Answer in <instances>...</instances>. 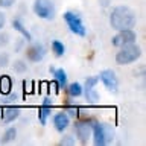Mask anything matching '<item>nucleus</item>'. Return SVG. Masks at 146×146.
Masks as SVG:
<instances>
[{
  "instance_id": "7ed1b4c3",
  "label": "nucleus",
  "mask_w": 146,
  "mask_h": 146,
  "mask_svg": "<svg viewBox=\"0 0 146 146\" xmlns=\"http://www.w3.org/2000/svg\"><path fill=\"white\" fill-rule=\"evenodd\" d=\"M113 129L107 123H100L93 120L91 123V139L94 146H105L113 141Z\"/></svg>"
},
{
  "instance_id": "a878e982",
  "label": "nucleus",
  "mask_w": 146,
  "mask_h": 146,
  "mask_svg": "<svg viewBox=\"0 0 146 146\" xmlns=\"http://www.w3.org/2000/svg\"><path fill=\"white\" fill-rule=\"evenodd\" d=\"M3 98H5V100H3V102H6V104H12V102H15V100L18 99V96H17L15 93H14V91H11L9 94L3 96Z\"/></svg>"
},
{
  "instance_id": "20e7f679",
  "label": "nucleus",
  "mask_w": 146,
  "mask_h": 146,
  "mask_svg": "<svg viewBox=\"0 0 146 146\" xmlns=\"http://www.w3.org/2000/svg\"><path fill=\"white\" fill-rule=\"evenodd\" d=\"M62 18H64V21H66L68 31H70L73 35L81 36V38H84V36L87 35V27L84 25V20H82L79 12L70 11V9H68V11H66L62 14Z\"/></svg>"
},
{
  "instance_id": "ddd939ff",
  "label": "nucleus",
  "mask_w": 146,
  "mask_h": 146,
  "mask_svg": "<svg viewBox=\"0 0 146 146\" xmlns=\"http://www.w3.org/2000/svg\"><path fill=\"white\" fill-rule=\"evenodd\" d=\"M50 73L53 76V82H55V87H56V91L66 90V87L68 84L67 72L61 67H50Z\"/></svg>"
},
{
  "instance_id": "2eb2a0df",
  "label": "nucleus",
  "mask_w": 146,
  "mask_h": 146,
  "mask_svg": "<svg viewBox=\"0 0 146 146\" xmlns=\"http://www.w3.org/2000/svg\"><path fill=\"white\" fill-rule=\"evenodd\" d=\"M11 25H12L14 29H15L18 34L23 36V40L27 41V43H31V41H32V34L29 32V29H27V27L25 26V23L21 21V18L14 17V18H12V21H11Z\"/></svg>"
},
{
  "instance_id": "393cba45",
  "label": "nucleus",
  "mask_w": 146,
  "mask_h": 146,
  "mask_svg": "<svg viewBox=\"0 0 146 146\" xmlns=\"http://www.w3.org/2000/svg\"><path fill=\"white\" fill-rule=\"evenodd\" d=\"M8 44H9V34L8 32H0V47H5Z\"/></svg>"
},
{
  "instance_id": "f8f14e48",
  "label": "nucleus",
  "mask_w": 146,
  "mask_h": 146,
  "mask_svg": "<svg viewBox=\"0 0 146 146\" xmlns=\"http://www.w3.org/2000/svg\"><path fill=\"white\" fill-rule=\"evenodd\" d=\"M70 120H72V117L68 116L66 111H58V113H55L53 117H52V123H53L55 131L59 132V134H62V132L66 131L68 126H70Z\"/></svg>"
},
{
  "instance_id": "5701e85b",
  "label": "nucleus",
  "mask_w": 146,
  "mask_h": 146,
  "mask_svg": "<svg viewBox=\"0 0 146 146\" xmlns=\"http://www.w3.org/2000/svg\"><path fill=\"white\" fill-rule=\"evenodd\" d=\"M76 143V140H75V137H72V135H64L62 137V139L61 140H59V145H64V146H66V145H75Z\"/></svg>"
},
{
  "instance_id": "f3484780",
  "label": "nucleus",
  "mask_w": 146,
  "mask_h": 146,
  "mask_svg": "<svg viewBox=\"0 0 146 146\" xmlns=\"http://www.w3.org/2000/svg\"><path fill=\"white\" fill-rule=\"evenodd\" d=\"M66 91L70 98L78 99L82 96V93H84V88H82V84H79V82H72V84H67Z\"/></svg>"
},
{
  "instance_id": "6e6552de",
  "label": "nucleus",
  "mask_w": 146,
  "mask_h": 146,
  "mask_svg": "<svg viewBox=\"0 0 146 146\" xmlns=\"http://www.w3.org/2000/svg\"><path fill=\"white\" fill-rule=\"evenodd\" d=\"M99 81L102 82V85L107 88L108 91H113L116 93L119 88V78L116 75V72L111 70V68H104L102 72L99 73Z\"/></svg>"
},
{
  "instance_id": "412c9836",
  "label": "nucleus",
  "mask_w": 146,
  "mask_h": 146,
  "mask_svg": "<svg viewBox=\"0 0 146 146\" xmlns=\"http://www.w3.org/2000/svg\"><path fill=\"white\" fill-rule=\"evenodd\" d=\"M64 111H66L70 117H75V119L79 117V107H75V105H67Z\"/></svg>"
},
{
  "instance_id": "6ab92c4d",
  "label": "nucleus",
  "mask_w": 146,
  "mask_h": 146,
  "mask_svg": "<svg viewBox=\"0 0 146 146\" xmlns=\"http://www.w3.org/2000/svg\"><path fill=\"white\" fill-rule=\"evenodd\" d=\"M50 47H52V53L56 58H61V56H64V53H66V46H64V43L59 40H53Z\"/></svg>"
},
{
  "instance_id": "9d476101",
  "label": "nucleus",
  "mask_w": 146,
  "mask_h": 146,
  "mask_svg": "<svg viewBox=\"0 0 146 146\" xmlns=\"http://www.w3.org/2000/svg\"><path fill=\"white\" fill-rule=\"evenodd\" d=\"M91 123H93V120H78L75 123V131L79 143L85 145L91 137Z\"/></svg>"
},
{
  "instance_id": "0eeeda50",
  "label": "nucleus",
  "mask_w": 146,
  "mask_h": 146,
  "mask_svg": "<svg viewBox=\"0 0 146 146\" xmlns=\"http://www.w3.org/2000/svg\"><path fill=\"white\" fill-rule=\"evenodd\" d=\"M98 82H99L98 76H88L85 79L84 85H82V88H84L82 96H85V99L88 100V104H96L99 100V93H98V90H96Z\"/></svg>"
},
{
  "instance_id": "39448f33",
  "label": "nucleus",
  "mask_w": 146,
  "mask_h": 146,
  "mask_svg": "<svg viewBox=\"0 0 146 146\" xmlns=\"http://www.w3.org/2000/svg\"><path fill=\"white\" fill-rule=\"evenodd\" d=\"M32 11L38 18L46 21L53 20L56 15V9H55V3L52 0H34L32 3Z\"/></svg>"
},
{
  "instance_id": "bb28decb",
  "label": "nucleus",
  "mask_w": 146,
  "mask_h": 146,
  "mask_svg": "<svg viewBox=\"0 0 146 146\" xmlns=\"http://www.w3.org/2000/svg\"><path fill=\"white\" fill-rule=\"evenodd\" d=\"M5 26H6V15L3 11H0V31H3Z\"/></svg>"
},
{
  "instance_id": "4468645a",
  "label": "nucleus",
  "mask_w": 146,
  "mask_h": 146,
  "mask_svg": "<svg viewBox=\"0 0 146 146\" xmlns=\"http://www.w3.org/2000/svg\"><path fill=\"white\" fill-rule=\"evenodd\" d=\"M52 110H53V102L50 98H44V100L41 102L40 108H38V120L41 125L47 123V119L52 116Z\"/></svg>"
},
{
  "instance_id": "4be33fe9",
  "label": "nucleus",
  "mask_w": 146,
  "mask_h": 146,
  "mask_svg": "<svg viewBox=\"0 0 146 146\" xmlns=\"http://www.w3.org/2000/svg\"><path fill=\"white\" fill-rule=\"evenodd\" d=\"M11 64V58H9V53L6 52H0V68H5Z\"/></svg>"
},
{
  "instance_id": "a211bd4d",
  "label": "nucleus",
  "mask_w": 146,
  "mask_h": 146,
  "mask_svg": "<svg viewBox=\"0 0 146 146\" xmlns=\"http://www.w3.org/2000/svg\"><path fill=\"white\" fill-rule=\"evenodd\" d=\"M17 139V128L15 126H9L5 129L2 139H0V145H9Z\"/></svg>"
},
{
  "instance_id": "9b49d317",
  "label": "nucleus",
  "mask_w": 146,
  "mask_h": 146,
  "mask_svg": "<svg viewBox=\"0 0 146 146\" xmlns=\"http://www.w3.org/2000/svg\"><path fill=\"white\" fill-rule=\"evenodd\" d=\"M21 114V108L17 107V105H5V107H0V119L5 125L8 123L15 122Z\"/></svg>"
},
{
  "instance_id": "1a4fd4ad",
  "label": "nucleus",
  "mask_w": 146,
  "mask_h": 146,
  "mask_svg": "<svg viewBox=\"0 0 146 146\" xmlns=\"http://www.w3.org/2000/svg\"><path fill=\"white\" fill-rule=\"evenodd\" d=\"M47 50H46L44 44L41 43H31L25 49V55H26V59L29 62H40L43 61Z\"/></svg>"
},
{
  "instance_id": "aec40b11",
  "label": "nucleus",
  "mask_w": 146,
  "mask_h": 146,
  "mask_svg": "<svg viewBox=\"0 0 146 146\" xmlns=\"http://www.w3.org/2000/svg\"><path fill=\"white\" fill-rule=\"evenodd\" d=\"M12 68L15 73H20V75H23V73L27 72V64L23 61V59H17V61L12 62Z\"/></svg>"
},
{
  "instance_id": "f257e3e1",
  "label": "nucleus",
  "mask_w": 146,
  "mask_h": 146,
  "mask_svg": "<svg viewBox=\"0 0 146 146\" xmlns=\"http://www.w3.org/2000/svg\"><path fill=\"white\" fill-rule=\"evenodd\" d=\"M137 23V15L129 6H114L110 12V26L114 31L132 29Z\"/></svg>"
},
{
  "instance_id": "b1692460",
  "label": "nucleus",
  "mask_w": 146,
  "mask_h": 146,
  "mask_svg": "<svg viewBox=\"0 0 146 146\" xmlns=\"http://www.w3.org/2000/svg\"><path fill=\"white\" fill-rule=\"evenodd\" d=\"M17 0H0V9H11Z\"/></svg>"
},
{
  "instance_id": "423d86ee",
  "label": "nucleus",
  "mask_w": 146,
  "mask_h": 146,
  "mask_svg": "<svg viewBox=\"0 0 146 146\" xmlns=\"http://www.w3.org/2000/svg\"><path fill=\"white\" fill-rule=\"evenodd\" d=\"M137 43V34L134 29H123V31H116V35H113L111 44L114 47H123L126 44Z\"/></svg>"
},
{
  "instance_id": "dca6fc26",
  "label": "nucleus",
  "mask_w": 146,
  "mask_h": 146,
  "mask_svg": "<svg viewBox=\"0 0 146 146\" xmlns=\"http://www.w3.org/2000/svg\"><path fill=\"white\" fill-rule=\"evenodd\" d=\"M12 91V78L9 75H2L0 76V94L6 96Z\"/></svg>"
},
{
  "instance_id": "f03ea898",
  "label": "nucleus",
  "mask_w": 146,
  "mask_h": 146,
  "mask_svg": "<svg viewBox=\"0 0 146 146\" xmlns=\"http://www.w3.org/2000/svg\"><path fill=\"white\" fill-rule=\"evenodd\" d=\"M140 56H141L140 46L137 43H132L123 46V47H119L116 56H114V61H116L117 66H129V64L135 62Z\"/></svg>"
}]
</instances>
